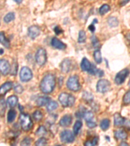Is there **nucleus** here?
Wrapping results in <instances>:
<instances>
[{"instance_id": "obj_1", "label": "nucleus", "mask_w": 130, "mask_h": 146, "mask_svg": "<svg viewBox=\"0 0 130 146\" xmlns=\"http://www.w3.org/2000/svg\"><path fill=\"white\" fill-rule=\"evenodd\" d=\"M55 86V77L53 74H47L41 81L40 88L44 94H50Z\"/></svg>"}, {"instance_id": "obj_2", "label": "nucleus", "mask_w": 130, "mask_h": 146, "mask_svg": "<svg viewBox=\"0 0 130 146\" xmlns=\"http://www.w3.org/2000/svg\"><path fill=\"white\" fill-rule=\"evenodd\" d=\"M59 101L63 107H71L74 105L75 98L71 94L64 92L61 94L59 96Z\"/></svg>"}, {"instance_id": "obj_3", "label": "nucleus", "mask_w": 130, "mask_h": 146, "mask_svg": "<svg viewBox=\"0 0 130 146\" xmlns=\"http://www.w3.org/2000/svg\"><path fill=\"white\" fill-rule=\"evenodd\" d=\"M20 121L21 127H22L23 131H28L31 129L33 126V121L29 115L24 114V113L21 114L20 116Z\"/></svg>"}, {"instance_id": "obj_4", "label": "nucleus", "mask_w": 130, "mask_h": 146, "mask_svg": "<svg viewBox=\"0 0 130 146\" xmlns=\"http://www.w3.org/2000/svg\"><path fill=\"white\" fill-rule=\"evenodd\" d=\"M67 88L73 92H77L81 89V85L79 82V77L77 75H73L68 78L67 82Z\"/></svg>"}, {"instance_id": "obj_5", "label": "nucleus", "mask_w": 130, "mask_h": 146, "mask_svg": "<svg viewBox=\"0 0 130 146\" xmlns=\"http://www.w3.org/2000/svg\"><path fill=\"white\" fill-rule=\"evenodd\" d=\"M81 68L83 71L87 72L90 74L95 75L97 69L93 64H92L87 58H83L81 62Z\"/></svg>"}, {"instance_id": "obj_6", "label": "nucleus", "mask_w": 130, "mask_h": 146, "mask_svg": "<svg viewBox=\"0 0 130 146\" xmlns=\"http://www.w3.org/2000/svg\"><path fill=\"white\" fill-rule=\"evenodd\" d=\"M35 60L39 66H43L46 64L47 61L46 51L43 48H39L37 51L35 55Z\"/></svg>"}, {"instance_id": "obj_7", "label": "nucleus", "mask_w": 130, "mask_h": 146, "mask_svg": "<svg viewBox=\"0 0 130 146\" xmlns=\"http://www.w3.org/2000/svg\"><path fill=\"white\" fill-rule=\"evenodd\" d=\"M111 83L107 79L99 80L96 85V90L100 93H106L110 90Z\"/></svg>"}, {"instance_id": "obj_8", "label": "nucleus", "mask_w": 130, "mask_h": 146, "mask_svg": "<svg viewBox=\"0 0 130 146\" xmlns=\"http://www.w3.org/2000/svg\"><path fill=\"white\" fill-rule=\"evenodd\" d=\"M20 78L22 82H28L33 78V73L31 70L27 66L22 68L20 72Z\"/></svg>"}, {"instance_id": "obj_9", "label": "nucleus", "mask_w": 130, "mask_h": 146, "mask_svg": "<svg viewBox=\"0 0 130 146\" xmlns=\"http://www.w3.org/2000/svg\"><path fill=\"white\" fill-rule=\"evenodd\" d=\"M60 138L62 142L65 143H70L74 142L75 140V136L74 134L70 131L65 130L63 131L61 133Z\"/></svg>"}, {"instance_id": "obj_10", "label": "nucleus", "mask_w": 130, "mask_h": 146, "mask_svg": "<svg viewBox=\"0 0 130 146\" xmlns=\"http://www.w3.org/2000/svg\"><path fill=\"white\" fill-rule=\"evenodd\" d=\"M129 74V70L128 69H124L119 72L118 74L116 75L115 82L117 84L120 85L124 83V82L126 80V77L128 76Z\"/></svg>"}, {"instance_id": "obj_11", "label": "nucleus", "mask_w": 130, "mask_h": 146, "mask_svg": "<svg viewBox=\"0 0 130 146\" xmlns=\"http://www.w3.org/2000/svg\"><path fill=\"white\" fill-rule=\"evenodd\" d=\"M11 68L9 62L5 59H0V72L4 75L9 74Z\"/></svg>"}, {"instance_id": "obj_12", "label": "nucleus", "mask_w": 130, "mask_h": 146, "mask_svg": "<svg viewBox=\"0 0 130 146\" xmlns=\"http://www.w3.org/2000/svg\"><path fill=\"white\" fill-rule=\"evenodd\" d=\"M41 34V29L36 25H32L28 29V35L32 39H35Z\"/></svg>"}, {"instance_id": "obj_13", "label": "nucleus", "mask_w": 130, "mask_h": 146, "mask_svg": "<svg viewBox=\"0 0 130 146\" xmlns=\"http://www.w3.org/2000/svg\"><path fill=\"white\" fill-rule=\"evenodd\" d=\"M51 44L54 48L61 49V50H63V49H65L67 48V45L56 37H53V38L51 39Z\"/></svg>"}, {"instance_id": "obj_14", "label": "nucleus", "mask_w": 130, "mask_h": 146, "mask_svg": "<svg viewBox=\"0 0 130 146\" xmlns=\"http://www.w3.org/2000/svg\"><path fill=\"white\" fill-rule=\"evenodd\" d=\"M72 122V117L70 114L63 116L59 121V125L62 127H68Z\"/></svg>"}, {"instance_id": "obj_15", "label": "nucleus", "mask_w": 130, "mask_h": 146, "mask_svg": "<svg viewBox=\"0 0 130 146\" xmlns=\"http://www.w3.org/2000/svg\"><path fill=\"white\" fill-rule=\"evenodd\" d=\"M13 82L11 81H8L5 82L3 84L0 86V96H3L7 92L11 90L13 87Z\"/></svg>"}, {"instance_id": "obj_16", "label": "nucleus", "mask_w": 130, "mask_h": 146, "mask_svg": "<svg viewBox=\"0 0 130 146\" xmlns=\"http://www.w3.org/2000/svg\"><path fill=\"white\" fill-rule=\"evenodd\" d=\"M61 70L63 73L67 74L70 71L71 67V60L69 58H65L64 59L61 64Z\"/></svg>"}, {"instance_id": "obj_17", "label": "nucleus", "mask_w": 130, "mask_h": 146, "mask_svg": "<svg viewBox=\"0 0 130 146\" xmlns=\"http://www.w3.org/2000/svg\"><path fill=\"white\" fill-rule=\"evenodd\" d=\"M125 123V118L119 113H116L114 115V124L116 127L122 126Z\"/></svg>"}, {"instance_id": "obj_18", "label": "nucleus", "mask_w": 130, "mask_h": 146, "mask_svg": "<svg viewBox=\"0 0 130 146\" xmlns=\"http://www.w3.org/2000/svg\"><path fill=\"white\" fill-rule=\"evenodd\" d=\"M50 101V98L46 96H41L37 99L36 101V103L37 106L39 107H43V106L46 105Z\"/></svg>"}, {"instance_id": "obj_19", "label": "nucleus", "mask_w": 130, "mask_h": 146, "mask_svg": "<svg viewBox=\"0 0 130 146\" xmlns=\"http://www.w3.org/2000/svg\"><path fill=\"white\" fill-rule=\"evenodd\" d=\"M0 43L7 48H10V42L6 38L3 32H0Z\"/></svg>"}, {"instance_id": "obj_20", "label": "nucleus", "mask_w": 130, "mask_h": 146, "mask_svg": "<svg viewBox=\"0 0 130 146\" xmlns=\"http://www.w3.org/2000/svg\"><path fill=\"white\" fill-rule=\"evenodd\" d=\"M7 103L11 107H15L18 104V99L17 98V96H11L10 97H9L7 98Z\"/></svg>"}, {"instance_id": "obj_21", "label": "nucleus", "mask_w": 130, "mask_h": 146, "mask_svg": "<svg viewBox=\"0 0 130 146\" xmlns=\"http://www.w3.org/2000/svg\"><path fill=\"white\" fill-rule=\"evenodd\" d=\"M83 126V123L80 120H77V121H75V123L74 125V127H73V131H74V134L75 135H78V133H79L80 130Z\"/></svg>"}, {"instance_id": "obj_22", "label": "nucleus", "mask_w": 130, "mask_h": 146, "mask_svg": "<svg viewBox=\"0 0 130 146\" xmlns=\"http://www.w3.org/2000/svg\"><path fill=\"white\" fill-rule=\"evenodd\" d=\"M16 117V112L15 110L11 109L7 114V121L9 123H12L15 119Z\"/></svg>"}, {"instance_id": "obj_23", "label": "nucleus", "mask_w": 130, "mask_h": 146, "mask_svg": "<svg viewBox=\"0 0 130 146\" xmlns=\"http://www.w3.org/2000/svg\"><path fill=\"white\" fill-rule=\"evenodd\" d=\"M57 103L55 101H51L48 103V105H47V110H48V111L49 112H51L57 109Z\"/></svg>"}, {"instance_id": "obj_24", "label": "nucleus", "mask_w": 130, "mask_h": 146, "mask_svg": "<svg viewBox=\"0 0 130 146\" xmlns=\"http://www.w3.org/2000/svg\"><path fill=\"white\" fill-rule=\"evenodd\" d=\"M94 60L96 61V63L98 64H100L102 61V57H101V51L99 49H96V50L94 52Z\"/></svg>"}, {"instance_id": "obj_25", "label": "nucleus", "mask_w": 130, "mask_h": 146, "mask_svg": "<svg viewBox=\"0 0 130 146\" xmlns=\"http://www.w3.org/2000/svg\"><path fill=\"white\" fill-rule=\"evenodd\" d=\"M107 22L108 24L109 25V26L111 27H117L119 24V20H118V19L115 17H110L108 19Z\"/></svg>"}, {"instance_id": "obj_26", "label": "nucleus", "mask_w": 130, "mask_h": 146, "mask_svg": "<svg viewBox=\"0 0 130 146\" xmlns=\"http://www.w3.org/2000/svg\"><path fill=\"white\" fill-rule=\"evenodd\" d=\"M115 136L117 139H121V140H124L126 139L127 136V133L124 131H117L115 133Z\"/></svg>"}, {"instance_id": "obj_27", "label": "nucleus", "mask_w": 130, "mask_h": 146, "mask_svg": "<svg viewBox=\"0 0 130 146\" xmlns=\"http://www.w3.org/2000/svg\"><path fill=\"white\" fill-rule=\"evenodd\" d=\"M110 126V121L108 119H103L100 122V128L103 131H106Z\"/></svg>"}, {"instance_id": "obj_28", "label": "nucleus", "mask_w": 130, "mask_h": 146, "mask_svg": "<svg viewBox=\"0 0 130 146\" xmlns=\"http://www.w3.org/2000/svg\"><path fill=\"white\" fill-rule=\"evenodd\" d=\"M6 103L3 99H0V116H3L6 110Z\"/></svg>"}, {"instance_id": "obj_29", "label": "nucleus", "mask_w": 130, "mask_h": 146, "mask_svg": "<svg viewBox=\"0 0 130 146\" xmlns=\"http://www.w3.org/2000/svg\"><path fill=\"white\" fill-rule=\"evenodd\" d=\"M15 15L14 13H9L8 14L5 16V17L3 18V21L5 23H10L12 22L13 20H15Z\"/></svg>"}, {"instance_id": "obj_30", "label": "nucleus", "mask_w": 130, "mask_h": 146, "mask_svg": "<svg viewBox=\"0 0 130 146\" xmlns=\"http://www.w3.org/2000/svg\"><path fill=\"white\" fill-rule=\"evenodd\" d=\"M87 35L85 32L83 30H81L79 32V36H78V42L79 43H84L86 41Z\"/></svg>"}, {"instance_id": "obj_31", "label": "nucleus", "mask_w": 130, "mask_h": 146, "mask_svg": "<svg viewBox=\"0 0 130 146\" xmlns=\"http://www.w3.org/2000/svg\"><path fill=\"white\" fill-rule=\"evenodd\" d=\"M110 11V7L107 4H104L99 9V13L101 15H104Z\"/></svg>"}, {"instance_id": "obj_32", "label": "nucleus", "mask_w": 130, "mask_h": 146, "mask_svg": "<svg viewBox=\"0 0 130 146\" xmlns=\"http://www.w3.org/2000/svg\"><path fill=\"white\" fill-rule=\"evenodd\" d=\"M83 117L85 118V119L86 122L91 121V120H93L94 117V114L93 112L91 111H89H89H85L84 112Z\"/></svg>"}, {"instance_id": "obj_33", "label": "nucleus", "mask_w": 130, "mask_h": 146, "mask_svg": "<svg viewBox=\"0 0 130 146\" xmlns=\"http://www.w3.org/2000/svg\"><path fill=\"white\" fill-rule=\"evenodd\" d=\"M33 117L36 121H40L41 120L42 117H43V114L40 111V110H36L33 114Z\"/></svg>"}, {"instance_id": "obj_34", "label": "nucleus", "mask_w": 130, "mask_h": 146, "mask_svg": "<svg viewBox=\"0 0 130 146\" xmlns=\"http://www.w3.org/2000/svg\"><path fill=\"white\" fill-rule=\"evenodd\" d=\"M46 133L47 131L44 126L39 127V128L37 129V131L36 132V135L37 136H43L46 135Z\"/></svg>"}, {"instance_id": "obj_35", "label": "nucleus", "mask_w": 130, "mask_h": 146, "mask_svg": "<svg viewBox=\"0 0 130 146\" xmlns=\"http://www.w3.org/2000/svg\"><path fill=\"white\" fill-rule=\"evenodd\" d=\"M123 103L125 105L130 104V90L127 91L125 94L124 98H123Z\"/></svg>"}, {"instance_id": "obj_36", "label": "nucleus", "mask_w": 130, "mask_h": 146, "mask_svg": "<svg viewBox=\"0 0 130 146\" xmlns=\"http://www.w3.org/2000/svg\"><path fill=\"white\" fill-rule=\"evenodd\" d=\"M83 98L85 100L91 101L93 100V96L91 93H89L88 92H84L83 95Z\"/></svg>"}, {"instance_id": "obj_37", "label": "nucleus", "mask_w": 130, "mask_h": 146, "mask_svg": "<svg viewBox=\"0 0 130 146\" xmlns=\"http://www.w3.org/2000/svg\"><path fill=\"white\" fill-rule=\"evenodd\" d=\"M48 143V142H47V140L45 138L42 137L39 138L36 142H35V145H46Z\"/></svg>"}, {"instance_id": "obj_38", "label": "nucleus", "mask_w": 130, "mask_h": 146, "mask_svg": "<svg viewBox=\"0 0 130 146\" xmlns=\"http://www.w3.org/2000/svg\"><path fill=\"white\" fill-rule=\"evenodd\" d=\"M98 143V138L94 137L92 140H88L85 143V145H96Z\"/></svg>"}, {"instance_id": "obj_39", "label": "nucleus", "mask_w": 130, "mask_h": 146, "mask_svg": "<svg viewBox=\"0 0 130 146\" xmlns=\"http://www.w3.org/2000/svg\"><path fill=\"white\" fill-rule=\"evenodd\" d=\"M14 90L16 93L17 94H22L23 91V88L21 84H16V85L14 87Z\"/></svg>"}, {"instance_id": "obj_40", "label": "nucleus", "mask_w": 130, "mask_h": 146, "mask_svg": "<svg viewBox=\"0 0 130 146\" xmlns=\"http://www.w3.org/2000/svg\"><path fill=\"white\" fill-rule=\"evenodd\" d=\"M91 41L94 48H98V47L100 46V43H99L98 40L95 36H93L91 37Z\"/></svg>"}, {"instance_id": "obj_41", "label": "nucleus", "mask_w": 130, "mask_h": 146, "mask_svg": "<svg viewBox=\"0 0 130 146\" xmlns=\"http://www.w3.org/2000/svg\"><path fill=\"white\" fill-rule=\"evenodd\" d=\"M31 143V139L30 138H25L21 142V145H29Z\"/></svg>"}, {"instance_id": "obj_42", "label": "nucleus", "mask_w": 130, "mask_h": 146, "mask_svg": "<svg viewBox=\"0 0 130 146\" xmlns=\"http://www.w3.org/2000/svg\"><path fill=\"white\" fill-rule=\"evenodd\" d=\"M87 125L88 126V127L91 128V129H93L96 127L97 126V124L95 122L93 121V120H91V121H87Z\"/></svg>"}, {"instance_id": "obj_43", "label": "nucleus", "mask_w": 130, "mask_h": 146, "mask_svg": "<svg viewBox=\"0 0 130 146\" xmlns=\"http://www.w3.org/2000/svg\"><path fill=\"white\" fill-rule=\"evenodd\" d=\"M95 75H98V77H102V76H103V75H104V72H103V70L97 69Z\"/></svg>"}, {"instance_id": "obj_44", "label": "nucleus", "mask_w": 130, "mask_h": 146, "mask_svg": "<svg viewBox=\"0 0 130 146\" xmlns=\"http://www.w3.org/2000/svg\"><path fill=\"white\" fill-rule=\"evenodd\" d=\"M54 31H55V33L57 35H59L61 33H63V31L61 30L58 26L55 27V29H54Z\"/></svg>"}, {"instance_id": "obj_45", "label": "nucleus", "mask_w": 130, "mask_h": 146, "mask_svg": "<svg viewBox=\"0 0 130 146\" xmlns=\"http://www.w3.org/2000/svg\"><path fill=\"white\" fill-rule=\"evenodd\" d=\"M129 1H130V0H122V1H120V6L126 5Z\"/></svg>"}, {"instance_id": "obj_46", "label": "nucleus", "mask_w": 130, "mask_h": 146, "mask_svg": "<svg viewBox=\"0 0 130 146\" xmlns=\"http://www.w3.org/2000/svg\"><path fill=\"white\" fill-rule=\"evenodd\" d=\"M89 29L91 31V32H94V31H95V29H96V28H95V27H94V23H93V24H91V25H89Z\"/></svg>"}, {"instance_id": "obj_47", "label": "nucleus", "mask_w": 130, "mask_h": 146, "mask_svg": "<svg viewBox=\"0 0 130 146\" xmlns=\"http://www.w3.org/2000/svg\"><path fill=\"white\" fill-rule=\"evenodd\" d=\"M126 126L127 128H128L129 129H130V120H129V121H127L126 122Z\"/></svg>"}, {"instance_id": "obj_48", "label": "nucleus", "mask_w": 130, "mask_h": 146, "mask_svg": "<svg viewBox=\"0 0 130 146\" xmlns=\"http://www.w3.org/2000/svg\"><path fill=\"white\" fill-rule=\"evenodd\" d=\"M4 53V50L2 48H0V55H3Z\"/></svg>"}, {"instance_id": "obj_49", "label": "nucleus", "mask_w": 130, "mask_h": 146, "mask_svg": "<svg viewBox=\"0 0 130 146\" xmlns=\"http://www.w3.org/2000/svg\"><path fill=\"white\" fill-rule=\"evenodd\" d=\"M120 145H128V144H127V143H126V142H122V143H120Z\"/></svg>"}, {"instance_id": "obj_50", "label": "nucleus", "mask_w": 130, "mask_h": 146, "mask_svg": "<svg viewBox=\"0 0 130 146\" xmlns=\"http://www.w3.org/2000/svg\"><path fill=\"white\" fill-rule=\"evenodd\" d=\"M14 1H15V2H16V3H20L22 1V0H14Z\"/></svg>"}, {"instance_id": "obj_51", "label": "nucleus", "mask_w": 130, "mask_h": 146, "mask_svg": "<svg viewBox=\"0 0 130 146\" xmlns=\"http://www.w3.org/2000/svg\"><path fill=\"white\" fill-rule=\"evenodd\" d=\"M127 39H128V42L130 43V34H129L128 36H127Z\"/></svg>"}, {"instance_id": "obj_52", "label": "nucleus", "mask_w": 130, "mask_h": 146, "mask_svg": "<svg viewBox=\"0 0 130 146\" xmlns=\"http://www.w3.org/2000/svg\"><path fill=\"white\" fill-rule=\"evenodd\" d=\"M129 86L130 87V80H129Z\"/></svg>"}]
</instances>
